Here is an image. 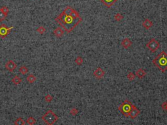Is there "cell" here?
Masks as SVG:
<instances>
[{"instance_id":"cb8c5ba5","label":"cell","mask_w":167,"mask_h":125,"mask_svg":"<svg viewBox=\"0 0 167 125\" xmlns=\"http://www.w3.org/2000/svg\"><path fill=\"white\" fill-rule=\"evenodd\" d=\"M114 17L115 20L117 22H121L123 19V15L120 14V13H117V14H116Z\"/></svg>"},{"instance_id":"4dcf8cb0","label":"cell","mask_w":167,"mask_h":125,"mask_svg":"<svg viewBox=\"0 0 167 125\" xmlns=\"http://www.w3.org/2000/svg\"><path fill=\"white\" fill-rule=\"evenodd\" d=\"M166 111H167V110H166Z\"/></svg>"},{"instance_id":"4fadbf2b","label":"cell","mask_w":167,"mask_h":125,"mask_svg":"<svg viewBox=\"0 0 167 125\" xmlns=\"http://www.w3.org/2000/svg\"><path fill=\"white\" fill-rule=\"evenodd\" d=\"M118 0H100V1L104 5L108 8H110L114 5Z\"/></svg>"},{"instance_id":"e0dca14e","label":"cell","mask_w":167,"mask_h":125,"mask_svg":"<svg viewBox=\"0 0 167 125\" xmlns=\"http://www.w3.org/2000/svg\"><path fill=\"white\" fill-rule=\"evenodd\" d=\"M29 69L26 66H22V67H20L19 69V72L21 73L22 75H26V74L28 72Z\"/></svg>"},{"instance_id":"603a6c76","label":"cell","mask_w":167,"mask_h":125,"mask_svg":"<svg viewBox=\"0 0 167 125\" xmlns=\"http://www.w3.org/2000/svg\"><path fill=\"white\" fill-rule=\"evenodd\" d=\"M127 79H128L129 81H133V80H134V79H135L136 75H135V74H134L133 72H129L128 73V74H127Z\"/></svg>"},{"instance_id":"6da1fadb","label":"cell","mask_w":167,"mask_h":125,"mask_svg":"<svg viewBox=\"0 0 167 125\" xmlns=\"http://www.w3.org/2000/svg\"><path fill=\"white\" fill-rule=\"evenodd\" d=\"M55 20L64 28L67 33H69L82 21V17L74 18L70 15H67L62 12L55 18Z\"/></svg>"},{"instance_id":"44dd1931","label":"cell","mask_w":167,"mask_h":125,"mask_svg":"<svg viewBox=\"0 0 167 125\" xmlns=\"http://www.w3.org/2000/svg\"><path fill=\"white\" fill-rule=\"evenodd\" d=\"M74 62H75V63L77 65L80 66V65H82L83 64V63H84V59H83V58L82 57L78 56L76 58Z\"/></svg>"},{"instance_id":"9c48e42d","label":"cell","mask_w":167,"mask_h":125,"mask_svg":"<svg viewBox=\"0 0 167 125\" xmlns=\"http://www.w3.org/2000/svg\"><path fill=\"white\" fill-rule=\"evenodd\" d=\"M140 111L137 107L134 105L132 109H131V111L130 112L129 117H130L132 119H135L136 117H137L138 115H140Z\"/></svg>"},{"instance_id":"f1b7e54d","label":"cell","mask_w":167,"mask_h":125,"mask_svg":"<svg viewBox=\"0 0 167 125\" xmlns=\"http://www.w3.org/2000/svg\"><path fill=\"white\" fill-rule=\"evenodd\" d=\"M0 11H1L2 12H3L4 13L8 14L9 12V9L7 7H6V6H3V7H2L0 8Z\"/></svg>"},{"instance_id":"3957f363","label":"cell","mask_w":167,"mask_h":125,"mask_svg":"<svg viewBox=\"0 0 167 125\" xmlns=\"http://www.w3.org/2000/svg\"><path fill=\"white\" fill-rule=\"evenodd\" d=\"M41 119L45 124L48 125H52L55 124L59 119V117L51 109H49L46 113L42 115Z\"/></svg>"},{"instance_id":"d4e9b609","label":"cell","mask_w":167,"mask_h":125,"mask_svg":"<svg viewBox=\"0 0 167 125\" xmlns=\"http://www.w3.org/2000/svg\"><path fill=\"white\" fill-rule=\"evenodd\" d=\"M70 16L74 18H80V17H81V16H80V14L78 13V12L77 11H76L75 9H73V11H72V12H71V14H70Z\"/></svg>"},{"instance_id":"5bb4252c","label":"cell","mask_w":167,"mask_h":125,"mask_svg":"<svg viewBox=\"0 0 167 125\" xmlns=\"http://www.w3.org/2000/svg\"><path fill=\"white\" fill-rule=\"evenodd\" d=\"M136 76H137L139 79H142L144 78L146 75V72L144 70H143L142 69H138L137 71H136L135 72Z\"/></svg>"},{"instance_id":"30bf717a","label":"cell","mask_w":167,"mask_h":125,"mask_svg":"<svg viewBox=\"0 0 167 125\" xmlns=\"http://www.w3.org/2000/svg\"><path fill=\"white\" fill-rule=\"evenodd\" d=\"M153 25V24L151 20L148 19V18H146L142 22V27L144 29H146L147 30H149L150 29H151Z\"/></svg>"},{"instance_id":"8992f818","label":"cell","mask_w":167,"mask_h":125,"mask_svg":"<svg viewBox=\"0 0 167 125\" xmlns=\"http://www.w3.org/2000/svg\"><path fill=\"white\" fill-rule=\"evenodd\" d=\"M13 29H14L13 26H11V27H7L5 24H1L0 25V37L1 39H5L9 35Z\"/></svg>"},{"instance_id":"d6986e66","label":"cell","mask_w":167,"mask_h":125,"mask_svg":"<svg viewBox=\"0 0 167 125\" xmlns=\"http://www.w3.org/2000/svg\"><path fill=\"white\" fill-rule=\"evenodd\" d=\"M73 9H72V7H70V6H67V7L64 9V11H63V12H64V14H67V15H70L71 12H72V11H73Z\"/></svg>"},{"instance_id":"2e32d148","label":"cell","mask_w":167,"mask_h":125,"mask_svg":"<svg viewBox=\"0 0 167 125\" xmlns=\"http://www.w3.org/2000/svg\"><path fill=\"white\" fill-rule=\"evenodd\" d=\"M26 79L29 83H33L34 82L37 80V77H35L34 74H30V75L26 77Z\"/></svg>"},{"instance_id":"f546056e","label":"cell","mask_w":167,"mask_h":125,"mask_svg":"<svg viewBox=\"0 0 167 125\" xmlns=\"http://www.w3.org/2000/svg\"><path fill=\"white\" fill-rule=\"evenodd\" d=\"M161 107L162 109H164V110H167V102H163V104H161Z\"/></svg>"},{"instance_id":"8fae6325","label":"cell","mask_w":167,"mask_h":125,"mask_svg":"<svg viewBox=\"0 0 167 125\" xmlns=\"http://www.w3.org/2000/svg\"><path fill=\"white\" fill-rule=\"evenodd\" d=\"M121 46H123V48H124L125 49H127V48H129L131 46H132L133 42L129 39L125 38V39H124L123 41H121Z\"/></svg>"},{"instance_id":"ac0fdd59","label":"cell","mask_w":167,"mask_h":125,"mask_svg":"<svg viewBox=\"0 0 167 125\" xmlns=\"http://www.w3.org/2000/svg\"><path fill=\"white\" fill-rule=\"evenodd\" d=\"M25 124H26V123H25L23 119L21 118V117H19V118L15 120V121L14 123V125H25Z\"/></svg>"},{"instance_id":"7402d4cb","label":"cell","mask_w":167,"mask_h":125,"mask_svg":"<svg viewBox=\"0 0 167 125\" xmlns=\"http://www.w3.org/2000/svg\"><path fill=\"white\" fill-rule=\"evenodd\" d=\"M36 31L40 35H43V34L45 33V32H46V28L44 27V26H39L38 28L36 30Z\"/></svg>"},{"instance_id":"52a82bcc","label":"cell","mask_w":167,"mask_h":125,"mask_svg":"<svg viewBox=\"0 0 167 125\" xmlns=\"http://www.w3.org/2000/svg\"><path fill=\"white\" fill-rule=\"evenodd\" d=\"M93 76H95L97 79H102V77L104 76V75H105V72L100 67H98V68L95 69V71H93Z\"/></svg>"},{"instance_id":"5b68a950","label":"cell","mask_w":167,"mask_h":125,"mask_svg":"<svg viewBox=\"0 0 167 125\" xmlns=\"http://www.w3.org/2000/svg\"><path fill=\"white\" fill-rule=\"evenodd\" d=\"M160 43L156 39H151L149 42L146 44V47L150 50L151 52L154 53L159 48Z\"/></svg>"},{"instance_id":"ba28073f","label":"cell","mask_w":167,"mask_h":125,"mask_svg":"<svg viewBox=\"0 0 167 125\" xmlns=\"http://www.w3.org/2000/svg\"><path fill=\"white\" fill-rule=\"evenodd\" d=\"M17 67V65L14 61L12 60H9L5 64V68L7 71H9V72H12L13 71L16 69Z\"/></svg>"},{"instance_id":"9a60e30c","label":"cell","mask_w":167,"mask_h":125,"mask_svg":"<svg viewBox=\"0 0 167 125\" xmlns=\"http://www.w3.org/2000/svg\"><path fill=\"white\" fill-rule=\"evenodd\" d=\"M11 81L12 83L14 85H19L20 83H21V82L22 81V79L20 78L18 76H15L12 77V79H11Z\"/></svg>"},{"instance_id":"7c38bea8","label":"cell","mask_w":167,"mask_h":125,"mask_svg":"<svg viewBox=\"0 0 167 125\" xmlns=\"http://www.w3.org/2000/svg\"><path fill=\"white\" fill-rule=\"evenodd\" d=\"M53 33H54V35L58 38H61L64 35V31L60 27H58L56 29H55Z\"/></svg>"},{"instance_id":"ffe728a7","label":"cell","mask_w":167,"mask_h":125,"mask_svg":"<svg viewBox=\"0 0 167 125\" xmlns=\"http://www.w3.org/2000/svg\"><path fill=\"white\" fill-rule=\"evenodd\" d=\"M27 123L29 125H34L35 123H36V122H37V121H36V119H35L34 117H28V119H27Z\"/></svg>"},{"instance_id":"277c9868","label":"cell","mask_w":167,"mask_h":125,"mask_svg":"<svg viewBox=\"0 0 167 125\" xmlns=\"http://www.w3.org/2000/svg\"><path fill=\"white\" fill-rule=\"evenodd\" d=\"M134 105L128 100H125L121 103L118 107V110L121 112V113L125 117H129L131 109L133 107Z\"/></svg>"},{"instance_id":"7a4b0ae2","label":"cell","mask_w":167,"mask_h":125,"mask_svg":"<svg viewBox=\"0 0 167 125\" xmlns=\"http://www.w3.org/2000/svg\"><path fill=\"white\" fill-rule=\"evenodd\" d=\"M152 63L157 67L162 73L167 71V53L166 51H162L152 61Z\"/></svg>"},{"instance_id":"484cf974","label":"cell","mask_w":167,"mask_h":125,"mask_svg":"<svg viewBox=\"0 0 167 125\" xmlns=\"http://www.w3.org/2000/svg\"><path fill=\"white\" fill-rule=\"evenodd\" d=\"M53 100V97L51 95H47L44 97V101L47 103H50V102H51Z\"/></svg>"},{"instance_id":"83f0119b","label":"cell","mask_w":167,"mask_h":125,"mask_svg":"<svg viewBox=\"0 0 167 125\" xmlns=\"http://www.w3.org/2000/svg\"><path fill=\"white\" fill-rule=\"evenodd\" d=\"M78 109L77 108H76V107H72V109H70V114H71L73 116H75L78 113Z\"/></svg>"},{"instance_id":"4316f807","label":"cell","mask_w":167,"mask_h":125,"mask_svg":"<svg viewBox=\"0 0 167 125\" xmlns=\"http://www.w3.org/2000/svg\"><path fill=\"white\" fill-rule=\"evenodd\" d=\"M8 16V14L4 13L3 12H2L1 11H0V22H2L5 20L6 19V18Z\"/></svg>"}]
</instances>
